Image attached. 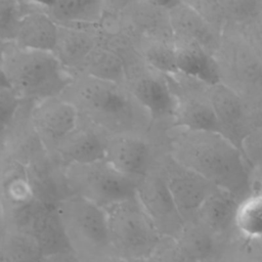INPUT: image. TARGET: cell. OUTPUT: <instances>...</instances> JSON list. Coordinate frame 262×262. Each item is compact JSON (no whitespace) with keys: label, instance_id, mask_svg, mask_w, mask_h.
<instances>
[{"label":"cell","instance_id":"obj_1","mask_svg":"<svg viewBox=\"0 0 262 262\" xmlns=\"http://www.w3.org/2000/svg\"><path fill=\"white\" fill-rule=\"evenodd\" d=\"M166 131V152L176 164L235 198L251 192V166L221 133L174 127Z\"/></svg>","mask_w":262,"mask_h":262},{"label":"cell","instance_id":"obj_2","mask_svg":"<svg viewBox=\"0 0 262 262\" xmlns=\"http://www.w3.org/2000/svg\"><path fill=\"white\" fill-rule=\"evenodd\" d=\"M61 97L74 104L82 119L108 135L154 131L149 116L125 85L78 74Z\"/></svg>","mask_w":262,"mask_h":262},{"label":"cell","instance_id":"obj_3","mask_svg":"<svg viewBox=\"0 0 262 262\" xmlns=\"http://www.w3.org/2000/svg\"><path fill=\"white\" fill-rule=\"evenodd\" d=\"M0 63L10 88L27 102L61 96L73 80L53 52L23 49L13 43L5 44Z\"/></svg>","mask_w":262,"mask_h":262},{"label":"cell","instance_id":"obj_4","mask_svg":"<svg viewBox=\"0 0 262 262\" xmlns=\"http://www.w3.org/2000/svg\"><path fill=\"white\" fill-rule=\"evenodd\" d=\"M56 209L71 246L79 257H115L105 209L77 194L60 201Z\"/></svg>","mask_w":262,"mask_h":262},{"label":"cell","instance_id":"obj_5","mask_svg":"<svg viewBox=\"0 0 262 262\" xmlns=\"http://www.w3.org/2000/svg\"><path fill=\"white\" fill-rule=\"evenodd\" d=\"M106 212L115 258L122 262L147 259L155 251L161 234L137 198L108 208Z\"/></svg>","mask_w":262,"mask_h":262},{"label":"cell","instance_id":"obj_6","mask_svg":"<svg viewBox=\"0 0 262 262\" xmlns=\"http://www.w3.org/2000/svg\"><path fill=\"white\" fill-rule=\"evenodd\" d=\"M63 175L71 194L83 196L105 210L136 198V183L106 160L64 166Z\"/></svg>","mask_w":262,"mask_h":262},{"label":"cell","instance_id":"obj_7","mask_svg":"<svg viewBox=\"0 0 262 262\" xmlns=\"http://www.w3.org/2000/svg\"><path fill=\"white\" fill-rule=\"evenodd\" d=\"M126 63L125 86L149 116L154 126L174 119L177 95L171 80L148 68L139 52L124 59Z\"/></svg>","mask_w":262,"mask_h":262},{"label":"cell","instance_id":"obj_8","mask_svg":"<svg viewBox=\"0 0 262 262\" xmlns=\"http://www.w3.org/2000/svg\"><path fill=\"white\" fill-rule=\"evenodd\" d=\"M5 225L31 235L38 243L46 258L74 252L56 206L37 200L28 208L7 217Z\"/></svg>","mask_w":262,"mask_h":262},{"label":"cell","instance_id":"obj_9","mask_svg":"<svg viewBox=\"0 0 262 262\" xmlns=\"http://www.w3.org/2000/svg\"><path fill=\"white\" fill-rule=\"evenodd\" d=\"M152 133H121L108 136L105 160L120 173L137 183L157 164L158 151Z\"/></svg>","mask_w":262,"mask_h":262},{"label":"cell","instance_id":"obj_10","mask_svg":"<svg viewBox=\"0 0 262 262\" xmlns=\"http://www.w3.org/2000/svg\"><path fill=\"white\" fill-rule=\"evenodd\" d=\"M30 119L43 147L52 157L60 142L79 125L80 115L74 104L57 96L33 103Z\"/></svg>","mask_w":262,"mask_h":262},{"label":"cell","instance_id":"obj_11","mask_svg":"<svg viewBox=\"0 0 262 262\" xmlns=\"http://www.w3.org/2000/svg\"><path fill=\"white\" fill-rule=\"evenodd\" d=\"M171 2L124 0L121 9L122 26L136 45L144 39L174 43L169 16Z\"/></svg>","mask_w":262,"mask_h":262},{"label":"cell","instance_id":"obj_12","mask_svg":"<svg viewBox=\"0 0 262 262\" xmlns=\"http://www.w3.org/2000/svg\"><path fill=\"white\" fill-rule=\"evenodd\" d=\"M162 155L149 173L136 183V198L160 234H169L179 224L181 215L167 184Z\"/></svg>","mask_w":262,"mask_h":262},{"label":"cell","instance_id":"obj_13","mask_svg":"<svg viewBox=\"0 0 262 262\" xmlns=\"http://www.w3.org/2000/svg\"><path fill=\"white\" fill-rule=\"evenodd\" d=\"M108 134L82 119L58 145L52 156L60 165H82L105 160Z\"/></svg>","mask_w":262,"mask_h":262},{"label":"cell","instance_id":"obj_14","mask_svg":"<svg viewBox=\"0 0 262 262\" xmlns=\"http://www.w3.org/2000/svg\"><path fill=\"white\" fill-rule=\"evenodd\" d=\"M209 88L208 96L215 112L220 133L241 149L244 138L252 131L247 104L237 91L224 83Z\"/></svg>","mask_w":262,"mask_h":262},{"label":"cell","instance_id":"obj_15","mask_svg":"<svg viewBox=\"0 0 262 262\" xmlns=\"http://www.w3.org/2000/svg\"><path fill=\"white\" fill-rule=\"evenodd\" d=\"M161 162L170 193L180 215L193 208H201L209 194L217 188L201 176L176 164L167 152L162 155Z\"/></svg>","mask_w":262,"mask_h":262},{"label":"cell","instance_id":"obj_16","mask_svg":"<svg viewBox=\"0 0 262 262\" xmlns=\"http://www.w3.org/2000/svg\"><path fill=\"white\" fill-rule=\"evenodd\" d=\"M27 166L3 150L0 161V204L7 218L37 201Z\"/></svg>","mask_w":262,"mask_h":262},{"label":"cell","instance_id":"obj_17","mask_svg":"<svg viewBox=\"0 0 262 262\" xmlns=\"http://www.w3.org/2000/svg\"><path fill=\"white\" fill-rule=\"evenodd\" d=\"M56 25L75 28H96L105 10V0L34 1Z\"/></svg>","mask_w":262,"mask_h":262},{"label":"cell","instance_id":"obj_18","mask_svg":"<svg viewBox=\"0 0 262 262\" xmlns=\"http://www.w3.org/2000/svg\"><path fill=\"white\" fill-rule=\"evenodd\" d=\"M169 16L174 42H193L213 54L215 29L187 1H174L169 8Z\"/></svg>","mask_w":262,"mask_h":262},{"label":"cell","instance_id":"obj_19","mask_svg":"<svg viewBox=\"0 0 262 262\" xmlns=\"http://www.w3.org/2000/svg\"><path fill=\"white\" fill-rule=\"evenodd\" d=\"M27 169L36 196L40 202L56 206L71 195L63 175V166L49 154H44L28 164Z\"/></svg>","mask_w":262,"mask_h":262},{"label":"cell","instance_id":"obj_20","mask_svg":"<svg viewBox=\"0 0 262 262\" xmlns=\"http://www.w3.org/2000/svg\"><path fill=\"white\" fill-rule=\"evenodd\" d=\"M174 45L179 77L208 87L222 83V73L213 54L193 42H174Z\"/></svg>","mask_w":262,"mask_h":262},{"label":"cell","instance_id":"obj_21","mask_svg":"<svg viewBox=\"0 0 262 262\" xmlns=\"http://www.w3.org/2000/svg\"><path fill=\"white\" fill-rule=\"evenodd\" d=\"M96 28H75L58 26L53 54L60 63L75 74L87 56L98 45Z\"/></svg>","mask_w":262,"mask_h":262},{"label":"cell","instance_id":"obj_22","mask_svg":"<svg viewBox=\"0 0 262 262\" xmlns=\"http://www.w3.org/2000/svg\"><path fill=\"white\" fill-rule=\"evenodd\" d=\"M29 2L30 10L20 20L13 44L23 49L53 52L58 25L40 10L34 1L29 0Z\"/></svg>","mask_w":262,"mask_h":262},{"label":"cell","instance_id":"obj_23","mask_svg":"<svg viewBox=\"0 0 262 262\" xmlns=\"http://www.w3.org/2000/svg\"><path fill=\"white\" fill-rule=\"evenodd\" d=\"M174 91L177 95V107L171 127L189 131L220 133L219 124L209 96L202 99L187 93H180L175 88Z\"/></svg>","mask_w":262,"mask_h":262},{"label":"cell","instance_id":"obj_24","mask_svg":"<svg viewBox=\"0 0 262 262\" xmlns=\"http://www.w3.org/2000/svg\"><path fill=\"white\" fill-rule=\"evenodd\" d=\"M78 74L125 85L126 63L115 50L98 44L73 75Z\"/></svg>","mask_w":262,"mask_h":262},{"label":"cell","instance_id":"obj_25","mask_svg":"<svg viewBox=\"0 0 262 262\" xmlns=\"http://www.w3.org/2000/svg\"><path fill=\"white\" fill-rule=\"evenodd\" d=\"M46 256L28 233L5 225L0 235V262H41Z\"/></svg>","mask_w":262,"mask_h":262},{"label":"cell","instance_id":"obj_26","mask_svg":"<svg viewBox=\"0 0 262 262\" xmlns=\"http://www.w3.org/2000/svg\"><path fill=\"white\" fill-rule=\"evenodd\" d=\"M137 50L143 62L152 71L169 78L179 77L174 43L160 40H140Z\"/></svg>","mask_w":262,"mask_h":262},{"label":"cell","instance_id":"obj_27","mask_svg":"<svg viewBox=\"0 0 262 262\" xmlns=\"http://www.w3.org/2000/svg\"><path fill=\"white\" fill-rule=\"evenodd\" d=\"M235 222L245 234L262 235V190L255 191L242 201L235 212Z\"/></svg>","mask_w":262,"mask_h":262},{"label":"cell","instance_id":"obj_28","mask_svg":"<svg viewBox=\"0 0 262 262\" xmlns=\"http://www.w3.org/2000/svg\"><path fill=\"white\" fill-rule=\"evenodd\" d=\"M27 0H0V42L13 43L24 15L30 10Z\"/></svg>","mask_w":262,"mask_h":262},{"label":"cell","instance_id":"obj_29","mask_svg":"<svg viewBox=\"0 0 262 262\" xmlns=\"http://www.w3.org/2000/svg\"><path fill=\"white\" fill-rule=\"evenodd\" d=\"M23 100L10 87L0 88V142L3 144L4 136L15 119Z\"/></svg>","mask_w":262,"mask_h":262},{"label":"cell","instance_id":"obj_30","mask_svg":"<svg viewBox=\"0 0 262 262\" xmlns=\"http://www.w3.org/2000/svg\"><path fill=\"white\" fill-rule=\"evenodd\" d=\"M241 149L251 168L262 170V130H252L244 138Z\"/></svg>","mask_w":262,"mask_h":262},{"label":"cell","instance_id":"obj_31","mask_svg":"<svg viewBox=\"0 0 262 262\" xmlns=\"http://www.w3.org/2000/svg\"><path fill=\"white\" fill-rule=\"evenodd\" d=\"M80 258L76 253H67V254H60V255H55L51 257H47L41 262H80L78 259Z\"/></svg>","mask_w":262,"mask_h":262},{"label":"cell","instance_id":"obj_32","mask_svg":"<svg viewBox=\"0 0 262 262\" xmlns=\"http://www.w3.org/2000/svg\"><path fill=\"white\" fill-rule=\"evenodd\" d=\"M1 87H10L8 82H7V79H6V76H5V73L2 69V66L0 63V88Z\"/></svg>","mask_w":262,"mask_h":262},{"label":"cell","instance_id":"obj_33","mask_svg":"<svg viewBox=\"0 0 262 262\" xmlns=\"http://www.w3.org/2000/svg\"><path fill=\"white\" fill-rule=\"evenodd\" d=\"M4 228H5V218H4V212H3L2 206L0 204V235L3 232Z\"/></svg>","mask_w":262,"mask_h":262},{"label":"cell","instance_id":"obj_34","mask_svg":"<svg viewBox=\"0 0 262 262\" xmlns=\"http://www.w3.org/2000/svg\"><path fill=\"white\" fill-rule=\"evenodd\" d=\"M2 156H3V144L0 142V161L2 159Z\"/></svg>","mask_w":262,"mask_h":262},{"label":"cell","instance_id":"obj_35","mask_svg":"<svg viewBox=\"0 0 262 262\" xmlns=\"http://www.w3.org/2000/svg\"><path fill=\"white\" fill-rule=\"evenodd\" d=\"M4 46H5V44H3V43L0 42V59H1V54H2V51H3Z\"/></svg>","mask_w":262,"mask_h":262}]
</instances>
